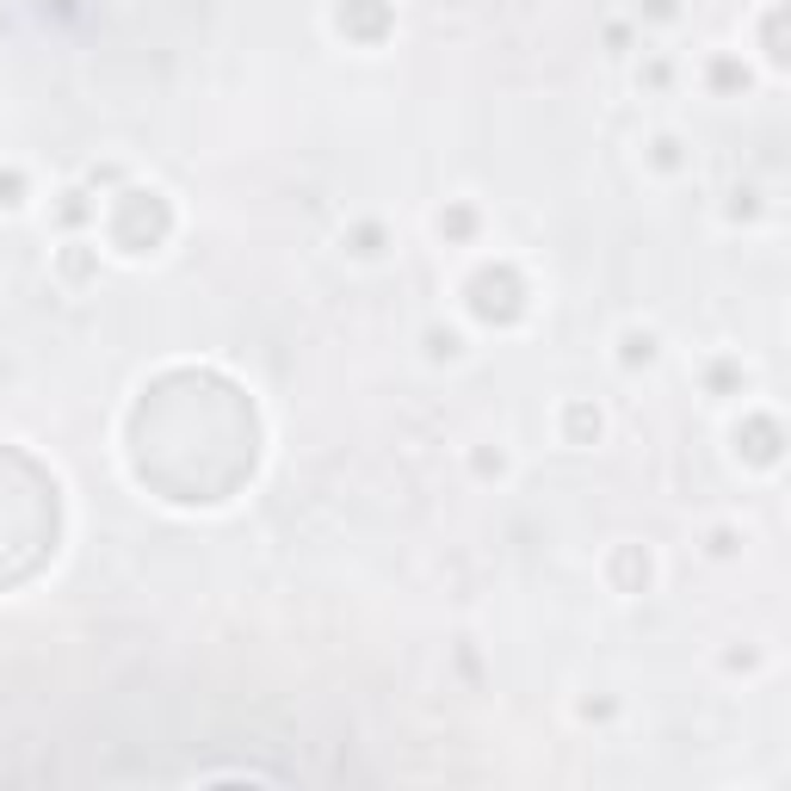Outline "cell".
<instances>
[{"label":"cell","instance_id":"obj_1","mask_svg":"<svg viewBox=\"0 0 791 791\" xmlns=\"http://www.w3.org/2000/svg\"><path fill=\"white\" fill-rule=\"evenodd\" d=\"M168 230H174V211H168V198H161V193H143V186L118 193V198H112V211H106V235H112V248H118V254H131V260L155 254L161 242H168Z\"/></svg>","mask_w":791,"mask_h":791},{"label":"cell","instance_id":"obj_2","mask_svg":"<svg viewBox=\"0 0 791 791\" xmlns=\"http://www.w3.org/2000/svg\"><path fill=\"white\" fill-rule=\"evenodd\" d=\"M464 309H470L483 329H514L526 309H532V291H526V279L507 267V260H489V267H477L464 279Z\"/></svg>","mask_w":791,"mask_h":791},{"label":"cell","instance_id":"obj_3","mask_svg":"<svg viewBox=\"0 0 791 791\" xmlns=\"http://www.w3.org/2000/svg\"><path fill=\"white\" fill-rule=\"evenodd\" d=\"M334 32L353 38V44H384L390 7H384V0H341V7H334Z\"/></svg>","mask_w":791,"mask_h":791},{"label":"cell","instance_id":"obj_4","mask_svg":"<svg viewBox=\"0 0 791 791\" xmlns=\"http://www.w3.org/2000/svg\"><path fill=\"white\" fill-rule=\"evenodd\" d=\"M736 458H749V464H761V470H773V464H779V421H754L749 433L736 427Z\"/></svg>","mask_w":791,"mask_h":791},{"label":"cell","instance_id":"obj_5","mask_svg":"<svg viewBox=\"0 0 791 791\" xmlns=\"http://www.w3.org/2000/svg\"><path fill=\"white\" fill-rule=\"evenodd\" d=\"M618 359H625V371H650L662 359L656 329H625V334H618Z\"/></svg>","mask_w":791,"mask_h":791},{"label":"cell","instance_id":"obj_6","mask_svg":"<svg viewBox=\"0 0 791 791\" xmlns=\"http://www.w3.org/2000/svg\"><path fill=\"white\" fill-rule=\"evenodd\" d=\"M433 235H440V242H470V235H477V211H470L464 198H452V205L433 217Z\"/></svg>","mask_w":791,"mask_h":791},{"label":"cell","instance_id":"obj_7","mask_svg":"<svg viewBox=\"0 0 791 791\" xmlns=\"http://www.w3.org/2000/svg\"><path fill=\"white\" fill-rule=\"evenodd\" d=\"M81 223H99V198H87L75 186V193H62V205H57V230H81Z\"/></svg>","mask_w":791,"mask_h":791},{"label":"cell","instance_id":"obj_8","mask_svg":"<svg viewBox=\"0 0 791 791\" xmlns=\"http://www.w3.org/2000/svg\"><path fill=\"white\" fill-rule=\"evenodd\" d=\"M705 81H712V94H736V87H749V62L712 57V62H705Z\"/></svg>","mask_w":791,"mask_h":791},{"label":"cell","instance_id":"obj_9","mask_svg":"<svg viewBox=\"0 0 791 791\" xmlns=\"http://www.w3.org/2000/svg\"><path fill=\"white\" fill-rule=\"evenodd\" d=\"M650 161H656L662 174H680V168H687V143H680L675 131H662V136H650Z\"/></svg>","mask_w":791,"mask_h":791},{"label":"cell","instance_id":"obj_10","mask_svg":"<svg viewBox=\"0 0 791 791\" xmlns=\"http://www.w3.org/2000/svg\"><path fill=\"white\" fill-rule=\"evenodd\" d=\"M347 254L353 260H378V254H384V223H359V230L347 235Z\"/></svg>","mask_w":791,"mask_h":791},{"label":"cell","instance_id":"obj_11","mask_svg":"<svg viewBox=\"0 0 791 791\" xmlns=\"http://www.w3.org/2000/svg\"><path fill=\"white\" fill-rule=\"evenodd\" d=\"M427 359H464V334H452V329H427Z\"/></svg>","mask_w":791,"mask_h":791},{"label":"cell","instance_id":"obj_12","mask_svg":"<svg viewBox=\"0 0 791 791\" xmlns=\"http://www.w3.org/2000/svg\"><path fill=\"white\" fill-rule=\"evenodd\" d=\"M631 13L643 25H675L680 20V0H631Z\"/></svg>","mask_w":791,"mask_h":791},{"label":"cell","instance_id":"obj_13","mask_svg":"<svg viewBox=\"0 0 791 791\" xmlns=\"http://www.w3.org/2000/svg\"><path fill=\"white\" fill-rule=\"evenodd\" d=\"M563 421H569V433H576V440H600V408L569 403V415H563Z\"/></svg>","mask_w":791,"mask_h":791},{"label":"cell","instance_id":"obj_14","mask_svg":"<svg viewBox=\"0 0 791 791\" xmlns=\"http://www.w3.org/2000/svg\"><path fill=\"white\" fill-rule=\"evenodd\" d=\"M25 205V174L20 168H0V211H20Z\"/></svg>","mask_w":791,"mask_h":791},{"label":"cell","instance_id":"obj_15","mask_svg":"<svg viewBox=\"0 0 791 791\" xmlns=\"http://www.w3.org/2000/svg\"><path fill=\"white\" fill-rule=\"evenodd\" d=\"M779 25H786V7L773 0V7H767V62H773V69H786V50H779Z\"/></svg>","mask_w":791,"mask_h":791},{"label":"cell","instance_id":"obj_16","mask_svg":"<svg viewBox=\"0 0 791 791\" xmlns=\"http://www.w3.org/2000/svg\"><path fill=\"white\" fill-rule=\"evenodd\" d=\"M87 242H69V248H62V272H69V279H87Z\"/></svg>","mask_w":791,"mask_h":791},{"label":"cell","instance_id":"obj_17","mask_svg":"<svg viewBox=\"0 0 791 791\" xmlns=\"http://www.w3.org/2000/svg\"><path fill=\"white\" fill-rule=\"evenodd\" d=\"M712 557H736V532L730 526H717L712 532Z\"/></svg>","mask_w":791,"mask_h":791},{"label":"cell","instance_id":"obj_18","mask_svg":"<svg viewBox=\"0 0 791 791\" xmlns=\"http://www.w3.org/2000/svg\"><path fill=\"white\" fill-rule=\"evenodd\" d=\"M650 81V87H668V62H650V69H638V87Z\"/></svg>","mask_w":791,"mask_h":791}]
</instances>
